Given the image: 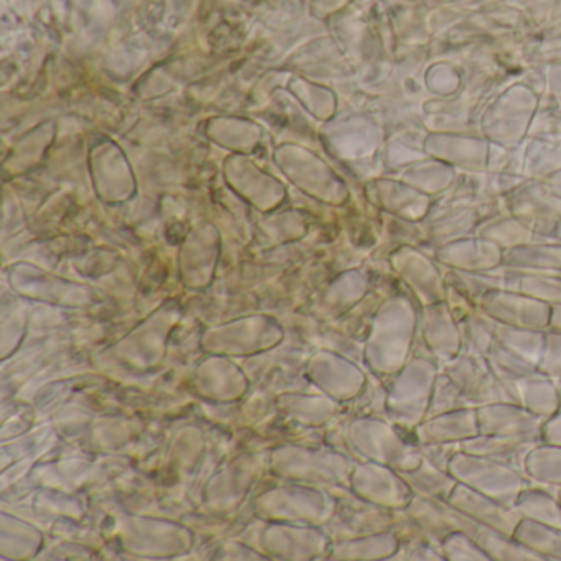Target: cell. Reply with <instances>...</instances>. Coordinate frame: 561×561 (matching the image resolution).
Instances as JSON below:
<instances>
[]
</instances>
